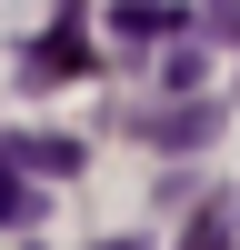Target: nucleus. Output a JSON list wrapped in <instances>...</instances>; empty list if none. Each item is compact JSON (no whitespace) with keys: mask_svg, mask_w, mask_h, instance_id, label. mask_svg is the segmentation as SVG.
<instances>
[{"mask_svg":"<svg viewBox=\"0 0 240 250\" xmlns=\"http://www.w3.org/2000/svg\"><path fill=\"white\" fill-rule=\"evenodd\" d=\"M210 130H220V100H200V110H140V140L150 150H200Z\"/></svg>","mask_w":240,"mask_h":250,"instance_id":"1","label":"nucleus"},{"mask_svg":"<svg viewBox=\"0 0 240 250\" xmlns=\"http://www.w3.org/2000/svg\"><path fill=\"white\" fill-rule=\"evenodd\" d=\"M80 70H90V50H80L70 20H60V30H40V40H30V60H20V80H30V90H40V80H80Z\"/></svg>","mask_w":240,"mask_h":250,"instance_id":"2","label":"nucleus"},{"mask_svg":"<svg viewBox=\"0 0 240 250\" xmlns=\"http://www.w3.org/2000/svg\"><path fill=\"white\" fill-rule=\"evenodd\" d=\"M30 220H40V190L20 170V140H0V230H30Z\"/></svg>","mask_w":240,"mask_h":250,"instance_id":"3","label":"nucleus"},{"mask_svg":"<svg viewBox=\"0 0 240 250\" xmlns=\"http://www.w3.org/2000/svg\"><path fill=\"white\" fill-rule=\"evenodd\" d=\"M110 30H120V40H160V30H180V10H170V0H120Z\"/></svg>","mask_w":240,"mask_h":250,"instance_id":"4","label":"nucleus"},{"mask_svg":"<svg viewBox=\"0 0 240 250\" xmlns=\"http://www.w3.org/2000/svg\"><path fill=\"white\" fill-rule=\"evenodd\" d=\"M20 150H30L40 170H80V140H70V130H40V140H20Z\"/></svg>","mask_w":240,"mask_h":250,"instance_id":"5","label":"nucleus"},{"mask_svg":"<svg viewBox=\"0 0 240 250\" xmlns=\"http://www.w3.org/2000/svg\"><path fill=\"white\" fill-rule=\"evenodd\" d=\"M180 250H230V200H210V210L190 220V240H180Z\"/></svg>","mask_w":240,"mask_h":250,"instance_id":"6","label":"nucleus"},{"mask_svg":"<svg viewBox=\"0 0 240 250\" xmlns=\"http://www.w3.org/2000/svg\"><path fill=\"white\" fill-rule=\"evenodd\" d=\"M90 250H140V240H90Z\"/></svg>","mask_w":240,"mask_h":250,"instance_id":"7","label":"nucleus"}]
</instances>
